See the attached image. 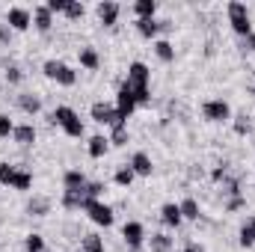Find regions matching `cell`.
I'll use <instances>...</instances> for the list:
<instances>
[{
  "label": "cell",
  "instance_id": "obj_1",
  "mask_svg": "<svg viewBox=\"0 0 255 252\" xmlns=\"http://www.w3.org/2000/svg\"><path fill=\"white\" fill-rule=\"evenodd\" d=\"M125 83L133 89V95H136V104H139V107L151 104V68L142 63V60H136V63L128 65Z\"/></svg>",
  "mask_w": 255,
  "mask_h": 252
},
{
  "label": "cell",
  "instance_id": "obj_2",
  "mask_svg": "<svg viewBox=\"0 0 255 252\" xmlns=\"http://www.w3.org/2000/svg\"><path fill=\"white\" fill-rule=\"evenodd\" d=\"M51 125H57L65 136H71V139H83V136H86V125H83L80 113H77L74 107H68V104H60V107L51 110Z\"/></svg>",
  "mask_w": 255,
  "mask_h": 252
},
{
  "label": "cell",
  "instance_id": "obj_3",
  "mask_svg": "<svg viewBox=\"0 0 255 252\" xmlns=\"http://www.w3.org/2000/svg\"><path fill=\"white\" fill-rule=\"evenodd\" d=\"M226 15H229V27H232V33H235V36L247 39V36L253 33L250 6H247L244 0H229V6H226Z\"/></svg>",
  "mask_w": 255,
  "mask_h": 252
},
{
  "label": "cell",
  "instance_id": "obj_4",
  "mask_svg": "<svg viewBox=\"0 0 255 252\" xmlns=\"http://www.w3.org/2000/svg\"><path fill=\"white\" fill-rule=\"evenodd\" d=\"M42 71H45L48 80H54L60 86H74L77 83V71L68 63H63V60H45L42 63Z\"/></svg>",
  "mask_w": 255,
  "mask_h": 252
},
{
  "label": "cell",
  "instance_id": "obj_5",
  "mask_svg": "<svg viewBox=\"0 0 255 252\" xmlns=\"http://www.w3.org/2000/svg\"><path fill=\"white\" fill-rule=\"evenodd\" d=\"M232 104L226 98H208L202 104V119L211 122V125H223V122H232Z\"/></svg>",
  "mask_w": 255,
  "mask_h": 252
},
{
  "label": "cell",
  "instance_id": "obj_6",
  "mask_svg": "<svg viewBox=\"0 0 255 252\" xmlns=\"http://www.w3.org/2000/svg\"><path fill=\"white\" fill-rule=\"evenodd\" d=\"M83 214H86L95 226H101V229H110V226L116 223V214H113V208H110L104 199H89L86 208H83Z\"/></svg>",
  "mask_w": 255,
  "mask_h": 252
},
{
  "label": "cell",
  "instance_id": "obj_7",
  "mask_svg": "<svg viewBox=\"0 0 255 252\" xmlns=\"http://www.w3.org/2000/svg\"><path fill=\"white\" fill-rule=\"evenodd\" d=\"M136 107H139V104H136L133 89L122 80V83H119V92H116V119H119V122H128V119L133 116V110H136Z\"/></svg>",
  "mask_w": 255,
  "mask_h": 252
},
{
  "label": "cell",
  "instance_id": "obj_8",
  "mask_svg": "<svg viewBox=\"0 0 255 252\" xmlns=\"http://www.w3.org/2000/svg\"><path fill=\"white\" fill-rule=\"evenodd\" d=\"M122 241H125L128 250H142V247H145V241H148L145 226H142L139 220H128L125 226H122Z\"/></svg>",
  "mask_w": 255,
  "mask_h": 252
},
{
  "label": "cell",
  "instance_id": "obj_9",
  "mask_svg": "<svg viewBox=\"0 0 255 252\" xmlns=\"http://www.w3.org/2000/svg\"><path fill=\"white\" fill-rule=\"evenodd\" d=\"M6 24H9L12 33H27V30L33 27V12L24 9V6H12V9L6 12Z\"/></svg>",
  "mask_w": 255,
  "mask_h": 252
},
{
  "label": "cell",
  "instance_id": "obj_10",
  "mask_svg": "<svg viewBox=\"0 0 255 252\" xmlns=\"http://www.w3.org/2000/svg\"><path fill=\"white\" fill-rule=\"evenodd\" d=\"M89 116H92V122L107 125V127H113L119 122V119H116V104H110V101H92Z\"/></svg>",
  "mask_w": 255,
  "mask_h": 252
},
{
  "label": "cell",
  "instance_id": "obj_11",
  "mask_svg": "<svg viewBox=\"0 0 255 252\" xmlns=\"http://www.w3.org/2000/svg\"><path fill=\"white\" fill-rule=\"evenodd\" d=\"M95 15H98V21H101L104 27H116V21H119V15H122V6H119L116 0H101V3L95 6Z\"/></svg>",
  "mask_w": 255,
  "mask_h": 252
},
{
  "label": "cell",
  "instance_id": "obj_12",
  "mask_svg": "<svg viewBox=\"0 0 255 252\" xmlns=\"http://www.w3.org/2000/svg\"><path fill=\"white\" fill-rule=\"evenodd\" d=\"M128 166L133 169V175H136V178H151V172H154V163H151L148 151H133V154H130V160H128Z\"/></svg>",
  "mask_w": 255,
  "mask_h": 252
},
{
  "label": "cell",
  "instance_id": "obj_13",
  "mask_svg": "<svg viewBox=\"0 0 255 252\" xmlns=\"http://www.w3.org/2000/svg\"><path fill=\"white\" fill-rule=\"evenodd\" d=\"M160 223H163L166 229H181L184 217H181L178 202H166V205H160Z\"/></svg>",
  "mask_w": 255,
  "mask_h": 252
},
{
  "label": "cell",
  "instance_id": "obj_14",
  "mask_svg": "<svg viewBox=\"0 0 255 252\" xmlns=\"http://www.w3.org/2000/svg\"><path fill=\"white\" fill-rule=\"evenodd\" d=\"M33 27H36L42 36H48V33L54 30V15H51V9H48L45 3L33 9Z\"/></svg>",
  "mask_w": 255,
  "mask_h": 252
},
{
  "label": "cell",
  "instance_id": "obj_15",
  "mask_svg": "<svg viewBox=\"0 0 255 252\" xmlns=\"http://www.w3.org/2000/svg\"><path fill=\"white\" fill-rule=\"evenodd\" d=\"M107 151H110V139H107L104 133H95V136H89V139H86V154H89L92 160L107 157Z\"/></svg>",
  "mask_w": 255,
  "mask_h": 252
},
{
  "label": "cell",
  "instance_id": "obj_16",
  "mask_svg": "<svg viewBox=\"0 0 255 252\" xmlns=\"http://www.w3.org/2000/svg\"><path fill=\"white\" fill-rule=\"evenodd\" d=\"M12 142L21 145V148H30V145L36 142V127H33V122H21V125H15V130H12Z\"/></svg>",
  "mask_w": 255,
  "mask_h": 252
},
{
  "label": "cell",
  "instance_id": "obj_17",
  "mask_svg": "<svg viewBox=\"0 0 255 252\" xmlns=\"http://www.w3.org/2000/svg\"><path fill=\"white\" fill-rule=\"evenodd\" d=\"M15 104H18V110L27 113V116H39V113H42V98L33 95V92H21V95L15 98Z\"/></svg>",
  "mask_w": 255,
  "mask_h": 252
},
{
  "label": "cell",
  "instance_id": "obj_18",
  "mask_svg": "<svg viewBox=\"0 0 255 252\" xmlns=\"http://www.w3.org/2000/svg\"><path fill=\"white\" fill-rule=\"evenodd\" d=\"M51 208H54V202H51L48 196H30L27 205H24V211H27L30 217H48Z\"/></svg>",
  "mask_w": 255,
  "mask_h": 252
},
{
  "label": "cell",
  "instance_id": "obj_19",
  "mask_svg": "<svg viewBox=\"0 0 255 252\" xmlns=\"http://www.w3.org/2000/svg\"><path fill=\"white\" fill-rule=\"evenodd\" d=\"M77 63H80V68H86V71H98L101 68V54L92 45H83L77 51Z\"/></svg>",
  "mask_w": 255,
  "mask_h": 252
},
{
  "label": "cell",
  "instance_id": "obj_20",
  "mask_svg": "<svg viewBox=\"0 0 255 252\" xmlns=\"http://www.w3.org/2000/svg\"><path fill=\"white\" fill-rule=\"evenodd\" d=\"M145 247H148V252H172L175 238H169L166 232H154V235L145 241Z\"/></svg>",
  "mask_w": 255,
  "mask_h": 252
},
{
  "label": "cell",
  "instance_id": "obj_21",
  "mask_svg": "<svg viewBox=\"0 0 255 252\" xmlns=\"http://www.w3.org/2000/svg\"><path fill=\"white\" fill-rule=\"evenodd\" d=\"M86 196H83V190L80 193H74V190H63V196H60V205H63L65 211H83L86 208Z\"/></svg>",
  "mask_w": 255,
  "mask_h": 252
},
{
  "label": "cell",
  "instance_id": "obj_22",
  "mask_svg": "<svg viewBox=\"0 0 255 252\" xmlns=\"http://www.w3.org/2000/svg\"><path fill=\"white\" fill-rule=\"evenodd\" d=\"M86 175H83V169H65L63 172V190H74V193H80V190L86 187Z\"/></svg>",
  "mask_w": 255,
  "mask_h": 252
},
{
  "label": "cell",
  "instance_id": "obj_23",
  "mask_svg": "<svg viewBox=\"0 0 255 252\" xmlns=\"http://www.w3.org/2000/svg\"><path fill=\"white\" fill-rule=\"evenodd\" d=\"M238 244H241L244 250L255 247V217H247V220L241 223V229H238Z\"/></svg>",
  "mask_w": 255,
  "mask_h": 252
},
{
  "label": "cell",
  "instance_id": "obj_24",
  "mask_svg": "<svg viewBox=\"0 0 255 252\" xmlns=\"http://www.w3.org/2000/svg\"><path fill=\"white\" fill-rule=\"evenodd\" d=\"M133 27H136V33H139L142 39L157 42V33H160V21H157V18H142V21H136Z\"/></svg>",
  "mask_w": 255,
  "mask_h": 252
},
{
  "label": "cell",
  "instance_id": "obj_25",
  "mask_svg": "<svg viewBox=\"0 0 255 252\" xmlns=\"http://www.w3.org/2000/svg\"><path fill=\"white\" fill-rule=\"evenodd\" d=\"M80 250L83 252H107V244H104V238L98 232H86V235H80Z\"/></svg>",
  "mask_w": 255,
  "mask_h": 252
},
{
  "label": "cell",
  "instance_id": "obj_26",
  "mask_svg": "<svg viewBox=\"0 0 255 252\" xmlns=\"http://www.w3.org/2000/svg\"><path fill=\"white\" fill-rule=\"evenodd\" d=\"M154 57L163 65L175 63V48H172V42H169V39H157V42H154Z\"/></svg>",
  "mask_w": 255,
  "mask_h": 252
},
{
  "label": "cell",
  "instance_id": "obj_27",
  "mask_svg": "<svg viewBox=\"0 0 255 252\" xmlns=\"http://www.w3.org/2000/svg\"><path fill=\"white\" fill-rule=\"evenodd\" d=\"M178 208H181V217H184V220H190V223H199V217H202V208H199V202H196L193 196L181 199V202H178Z\"/></svg>",
  "mask_w": 255,
  "mask_h": 252
},
{
  "label": "cell",
  "instance_id": "obj_28",
  "mask_svg": "<svg viewBox=\"0 0 255 252\" xmlns=\"http://www.w3.org/2000/svg\"><path fill=\"white\" fill-rule=\"evenodd\" d=\"M232 130H235V136H250L253 133V116H247V113L232 116Z\"/></svg>",
  "mask_w": 255,
  "mask_h": 252
},
{
  "label": "cell",
  "instance_id": "obj_29",
  "mask_svg": "<svg viewBox=\"0 0 255 252\" xmlns=\"http://www.w3.org/2000/svg\"><path fill=\"white\" fill-rule=\"evenodd\" d=\"M133 181H136V175H133V169H130L128 163H125V166H119V169L113 172V184H116V187L128 190L130 184H133Z\"/></svg>",
  "mask_w": 255,
  "mask_h": 252
},
{
  "label": "cell",
  "instance_id": "obj_30",
  "mask_svg": "<svg viewBox=\"0 0 255 252\" xmlns=\"http://www.w3.org/2000/svg\"><path fill=\"white\" fill-rule=\"evenodd\" d=\"M133 15H136V21L154 18V15H157V3H154V0H136V3H133Z\"/></svg>",
  "mask_w": 255,
  "mask_h": 252
},
{
  "label": "cell",
  "instance_id": "obj_31",
  "mask_svg": "<svg viewBox=\"0 0 255 252\" xmlns=\"http://www.w3.org/2000/svg\"><path fill=\"white\" fill-rule=\"evenodd\" d=\"M110 145H116V148H122L128 145V122H116V125L110 127Z\"/></svg>",
  "mask_w": 255,
  "mask_h": 252
},
{
  "label": "cell",
  "instance_id": "obj_32",
  "mask_svg": "<svg viewBox=\"0 0 255 252\" xmlns=\"http://www.w3.org/2000/svg\"><path fill=\"white\" fill-rule=\"evenodd\" d=\"M12 190H18V193H30V190H33V172L18 166V175H15V184H12Z\"/></svg>",
  "mask_w": 255,
  "mask_h": 252
},
{
  "label": "cell",
  "instance_id": "obj_33",
  "mask_svg": "<svg viewBox=\"0 0 255 252\" xmlns=\"http://www.w3.org/2000/svg\"><path fill=\"white\" fill-rule=\"evenodd\" d=\"M15 175H18V166L15 163H0V187H12L15 184Z\"/></svg>",
  "mask_w": 255,
  "mask_h": 252
},
{
  "label": "cell",
  "instance_id": "obj_34",
  "mask_svg": "<svg viewBox=\"0 0 255 252\" xmlns=\"http://www.w3.org/2000/svg\"><path fill=\"white\" fill-rule=\"evenodd\" d=\"M24 250L27 252H45V238H42L39 232H30V235L24 238Z\"/></svg>",
  "mask_w": 255,
  "mask_h": 252
},
{
  "label": "cell",
  "instance_id": "obj_35",
  "mask_svg": "<svg viewBox=\"0 0 255 252\" xmlns=\"http://www.w3.org/2000/svg\"><path fill=\"white\" fill-rule=\"evenodd\" d=\"M68 21H80L83 15H86V6L80 3V0H68V6H65V12H63Z\"/></svg>",
  "mask_w": 255,
  "mask_h": 252
},
{
  "label": "cell",
  "instance_id": "obj_36",
  "mask_svg": "<svg viewBox=\"0 0 255 252\" xmlns=\"http://www.w3.org/2000/svg\"><path fill=\"white\" fill-rule=\"evenodd\" d=\"M3 77H6V83H9V86H18V83L24 80V68H21V65H9V63H6Z\"/></svg>",
  "mask_w": 255,
  "mask_h": 252
},
{
  "label": "cell",
  "instance_id": "obj_37",
  "mask_svg": "<svg viewBox=\"0 0 255 252\" xmlns=\"http://www.w3.org/2000/svg\"><path fill=\"white\" fill-rule=\"evenodd\" d=\"M241 208H247V196H244V193H241V196H226V205H223V211H226V214L241 211Z\"/></svg>",
  "mask_w": 255,
  "mask_h": 252
},
{
  "label": "cell",
  "instance_id": "obj_38",
  "mask_svg": "<svg viewBox=\"0 0 255 252\" xmlns=\"http://www.w3.org/2000/svg\"><path fill=\"white\" fill-rule=\"evenodd\" d=\"M211 181H214V184H226V181H229V163H217V166L211 169Z\"/></svg>",
  "mask_w": 255,
  "mask_h": 252
},
{
  "label": "cell",
  "instance_id": "obj_39",
  "mask_svg": "<svg viewBox=\"0 0 255 252\" xmlns=\"http://www.w3.org/2000/svg\"><path fill=\"white\" fill-rule=\"evenodd\" d=\"M83 196H86V199H101V196H104V181H86Z\"/></svg>",
  "mask_w": 255,
  "mask_h": 252
},
{
  "label": "cell",
  "instance_id": "obj_40",
  "mask_svg": "<svg viewBox=\"0 0 255 252\" xmlns=\"http://www.w3.org/2000/svg\"><path fill=\"white\" fill-rule=\"evenodd\" d=\"M12 130H15L12 116H9V113H0V139H9V136H12Z\"/></svg>",
  "mask_w": 255,
  "mask_h": 252
},
{
  "label": "cell",
  "instance_id": "obj_41",
  "mask_svg": "<svg viewBox=\"0 0 255 252\" xmlns=\"http://www.w3.org/2000/svg\"><path fill=\"white\" fill-rule=\"evenodd\" d=\"M45 6L51 9V15H63V12H65V6H68V0H48Z\"/></svg>",
  "mask_w": 255,
  "mask_h": 252
},
{
  "label": "cell",
  "instance_id": "obj_42",
  "mask_svg": "<svg viewBox=\"0 0 255 252\" xmlns=\"http://www.w3.org/2000/svg\"><path fill=\"white\" fill-rule=\"evenodd\" d=\"M12 36H15V33L9 30V24H0V45H3V48L12 45Z\"/></svg>",
  "mask_w": 255,
  "mask_h": 252
},
{
  "label": "cell",
  "instance_id": "obj_43",
  "mask_svg": "<svg viewBox=\"0 0 255 252\" xmlns=\"http://www.w3.org/2000/svg\"><path fill=\"white\" fill-rule=\"evenodd\" d=\"M241 51H253V54H255V30L244 39V42H241Z\"/></svg>",
  "mask_w": 255,
  "mask_h": 252
},
{
  "label": "cell",
  "instance_id": "obj_44",
  "mask_svg": "<svg viewBox=\"0 0 255 252\" xmlns=\"http://www.w3.org/2000/svg\"><path fill=\"white\" fill-rule=\"evenodd\" d=\"M181 252H208V250H205V247H202L199 241H187V244H184V250H181Z\"/></svg>",
  "mask_w": 255,
  "mask_h": 252
},
{
  "label": "cell",
  "instance_id": "obj_45",
  "mask_svg": "<svg viewBox=\"0 0 255 252\" xmlns=\"http://www.w3.org/2000/svg\"><path fill=\"white\" fill-rule=\"evenodd\" d=\"M247 92H250V95H255V74L247 80Z\"/></svg>",
  "mask_w": 255,
  "mask_h": 252
},
{
  "label": "cell",
  "instance_id": "obj_46",
  "mask_svg": "<svg viewBox=\"0 0 255 252\" xmlns=\"http://www.w3.org/2000/svg\"><path fill=\"white\" fill-rule=\"evenodd\" d=\"M77 252H83V250H77Z\"/></svg>",
  "mask_w": 255,
  "mask_h": 252
}]
</instances>
